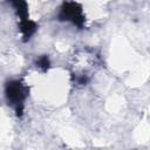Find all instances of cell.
I'll return each instance as SVG.
<instances>
[{"label": "cell", "mask_w": 150, "mask_h": 150, "mask_svg": "<svg viewBox=\"0 0 150 150\" xmlns=\"http://www.w3.org/2000/svg\"><path fill=\"white\" fill-rule=\"evenodd\" d=\"M6 96H7L8 102L12 105H14V108L16 109V112L21 114L23 100L27 96L26 87L23 84H21V82H19V81H12L6 87Z\"/></svg>", "instance_id": "obj_1"}, {"label": "cell", "mask_w": 150, "mask_h": 150, "mask_svg": "<svg viewBox=\"0 0 150 150\" xmlns=\"http://www.w3.org/2000/svg\"><path fill=\"white\" fill-rule=\"evenodd\" d=\"M60 19L70 21L79 27H81L83 25V21H84L81 7L76 2H73V1L66 2L62 6L61 12H60Z\"/></svg>", "instance_id": "obj_2"}, {"label": "cell", "mask_w": 150, "mask_h": 150, "mask_svg": "<svg viewBox=\"0 0 150 150\" xmlns=\"http://www.w3.org/2000/svg\"><path fill=\"white\" fill-rule=\"evenodd\" d=\"M8 1L13 5L15 11L18 12V14H19V16L21 19V23L28 21V19H27V5H26V1L25 0H8Z\"/></svg>", "instance_id": "obj_3"}, {"label": "cell", "mask_w": 150, "mask_h": 150, "mask_svg": "<svg viewBox=\"0 0 150 150\" xmlns=\"http://www.w3.org/2000/svg\"><path fill=\"white\" fill-rule=\"evenodd\" d=\"M48 66H49V61H48V57L47 56H43V57L39 59V61H38V67L39 68L46 70L48 68Z\"/></svg>", "instance_id": "obj_4"}]
</instances>
